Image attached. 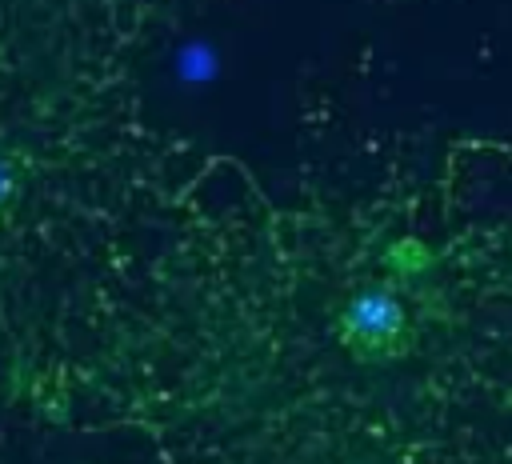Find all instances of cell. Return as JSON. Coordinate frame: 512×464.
<instances>
[{"instance_id":"6da1fadb","label":"cell","mask_w":512,"mask_h":464,"mask_svg":"<svg viewBox=\"0 0 512 464\" xmlns=\"http://www.w3.org/2000/svg\"><path fill=\"white\" fill-rule=\"evenodd\" d=\"M172 0H0V408L200 160L148 100Z\"/></svg>"}]
</instances>
